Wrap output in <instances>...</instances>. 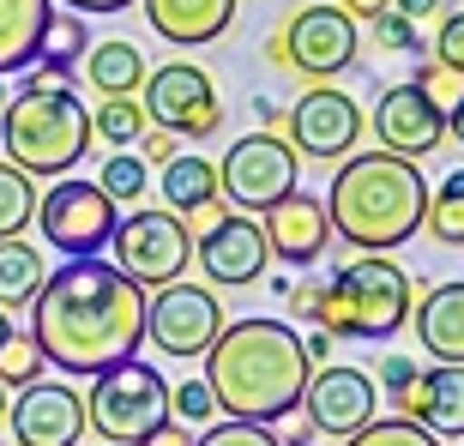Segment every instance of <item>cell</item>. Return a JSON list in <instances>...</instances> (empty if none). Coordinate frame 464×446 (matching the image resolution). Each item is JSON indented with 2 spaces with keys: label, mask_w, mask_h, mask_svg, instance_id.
I'll use <instances>...</instances> for the list:
<instances>
[{
  "label": "cell",
  "mask_w": 464,
  "mask_h": 446,
  "mask_svg": "<svg viewBox=\"0 0 464 446\" xmlns=\"http://www.w3.org/2000/svg\"><path fill=\"white\" fill-rule=\"evenodd\" d=\"M31 338L61 374H109L145 344V290L109 259H67L31 302Z\"/></svg>",
  "instance_id": "obj_1"
},
{
  "label": "cell",
  "mask_w": 464,
  "mask_h": 446,
  "mask_svg": "<svg viewBox=\"0 0 464 446\" xmlns=\"http://www.w3.org/2000/svg\"><path fill=\"white\" fill-rule=\"evenodd\" d=\"M308 380H314V362L302 350V332H290V320H272V314L224 326L218 344L206 350V386L229 422L272 429V422L295 416Z\"/></svg>",
  "instance_id": "obj_2"
},
{
  "label": "cell",
  "mask_w": 464,
  "mask_h": 446,
  "mask_svg": "<svg viewBox=\"0 0 464 446\" xmlns=\"http://www.w3.org/2000/svg\"><path fill=\"white\" fill-rule=\"evenodd\" d=\"M326 218L356 254H392L429 218V181L416 163L386 151L344 157L326 193Z\"/></svg>",
  "instance_id": "obj_3"
},
{
  "label": "cell",
  "mask_w": 464,
  "mask_h": 446,
  "mask_svg": "<svg viewBox=\"0 0 464 446\" xmlns=\"http://www.w3.org/2000/svg\"><path fill=\"white\" fill-rule=\"evenodd\" d=\"M0 139L18 175H43V181H67L91 151V109L79 103L72 85H49V79H24L18 97H6L0 115Z\"/></svg>",
  "instance_id": "obj_4"
},
{
  "label": "cell",
  "mask_w": 464,
  "mask_h": 446,
  "mask_svg": "<svg viewBox=\"0 0 464 446\" xmlns=\"http://www.w3.org/2000/svg\"><path fill=\"white\" fill-rule=\"evenodd\" d=\"M416 308V284L392 254H356L350 266L326 277L320 308L308 314L320 332L332 338H362V344H386Z\"/></svg>",
  "instance_id": "obj_5"
},
{
  "label": "cell",
  "mask_w": 464,
  "mask_h": 446,
  "mask_svg": "<svg viewBox=\"0 0 464 446\" xmlns=\"http://www.w3.org/2000/svg\"><path fill=\"white\" fill-rule=\"evenodd\" d=\"M169 422V380L151 362H121L91 380L85 393V429H97L109 446H145V434Z\"/></svg>",
  "instance_id": "obj_6"
},
{
  "label": "cell",
  "mask_w": 464,
  "mask_h": 446,
  "mask_svg": "<svg viewBox=\"0 0 464 446\" xmlns=\"http://www.w3.org/2000/svg\"><path fill=\"white\" fill-rule=\"evenodd\" d=\"M356 18L344 13V6H302L295 18H284L272 31V43H266V54H272V67L284 73H308L314 85H326V79H338L344 67H356Z\"/></svg>",
  "instance_id": "obj_7"
},
{
  "label": "cell",
  "mask_w": 464,
  "mask_h": 446,
  "mask_svg": "<svg viewBox=\"0 0 464 446\" xmlns=\"http://www.w3.org/2000/svg\"><path fill=\"white\" fill-rule=\"evenodd\" d=\"M109 266L115 272H127L139 284V290H163V284H181V272H188L193 259V236L188 223L175 218V211H133V218L115 223V236H109Z\"/></svg>",
  "instance_id": "obj_8"
},
{
  "label": "cell",
  "mask_w": 464,
  "mask_h": 446,
  "mask_svg": "<svg viewBox=\"0 0 464 446\" xmlns=\"http://www.w3.org/2000/svg\"><path fill=\"white\" fill-rule=\"evenodd\" d=\"M115 223H121V211L109 206V193L97 181H79V175L54 181L36 199V229H43V241L54 254H67V259H97V247H109V236H115Z\"/></svg>",
  "instance_id": "obj_9"
},
{
  "label": "cell",
  "mask_w": 464,
  "mask_h": 446,
  "mask_svg": "<svg viewBox=\"0 0 464 446\" xmlns=\"http://www.w3.org/2000/svg\"><path fill=\"white\" fill-rule=\"evenodd\" d=\"M295 170H302V157L290 151V139L247 133V139H236L224 151V163H218V193L241 211H272L277 199L295 193Z\"/></svg>",
  "instance_id": "obj_10"
},
{
  "label": "cell",
  "mask_w": 464,
  "mask_h": 446,
  "mask_svg": "<svg viewBox=\"0 0 464 446\" xmlns=\"http://www.w3.org/2000/svg\"><path fill=\"white\" fill-rule=\"evenodd\" d=\"M145 121L163 127L175 139H211L224 127V103H218V85H211L206 67L193 61H163L157 73H145Z\"/></svg>",
  "instance_id": "obj_11"
},
{
  "label": "cell",
  "mask_w": 464,
  "mask_h": 446,
  "mask_svg": "<svg viewBox=\"0 0 464 446\" xmlns=\"http://www.w3.org/2000/svg\"><path fill=\"white\" fill-rule=\"evenodd\" d=\"M224 302L206 290V284H163V290L145 302V338L163 350V356H206L218 332H224Z\"/></svg>",
  "instance_id": "obj_12"
},
{
  "label": "cell",
  "mask_w": 464,
  "mask_h": 446,
  "mask_svg": "<svg viewBox=\"0 0 464 446\" xmlns=\"http://www.w3.org/2000/svg\"><path fill=\"white\" fill-rule=\"evenodd\" d=\"M380 398H374V374H362V368H344V362H326V368H314L308 393H302V416H308L314 434H326V441H350L374 422Z\"/></svg>",
  "instance_id": "obj_13"
},
{
  "label": "cell",
  "mask_w": 464,
  "mask_h": 446,
  "mask_svg": "<svg viewBox=\"0 0 464 446\" xmlns=\"http://www.w3.org/2000/svg\"><path fill=\"white\" fill-rule=\"evenodd\" d=\"M368 127H374V139H380L386 157L416 163V157L440 151V139H447V109L434 103L422 85H386L380 103H374V115H368Z\"/></svg>",
  "instance_id": "obj_14"
},
{
  "label": "cell",
  "mask_w": 464,
  "mask_h": 446,
  "mask_svg": "<svg viewBox=\"0 0 464 446\" xmlns=\"http://www.w3.org/2000/svg\"><path fill=\"white\" fill-rule=\"evenodd\" d=\"M18 446H79L85 441V393H72L67 380H31L6 404Z\"/></svg>",
  "instance_id": "obj_15"
},
{
  "label": "cell",
  "mask_w": 464,
  "mask_h": 446,
  "mask_svg": "<svg viewBox=\"0 0 464 446\" xmlns=\"http://www.w3.org/2000/svg\"><path fill=\"white\" fill-rule=\"evenodd\" d=\"M284 127H290V151L295 157H350L362 139V109L350 103L338 85H314L302 91V103L284 115Z\"/></svg>",
  "instance_id": "obj_16"
},
{
  "label": "cell",
  "mask_w": 464,
  "mask_h": 446,
  "mask_svg": "<svg viewBox=\"0 0 464 446\" xmlns=\"http://www.w3.org/2000/svg\"><path fill=\"white\" fill-rule=\"evenodd\" d=\"M193 254H199V272H206L211 284L241 290V284H259V277H266L272 247H266V229H259L247 211H224V218L199 236V247H193Z\"/></svg>",
  "instance_id": "obj_17"
},
{
  "label": "cell",
  "mask_w": 464,
  "mask_h": 446,
  "mask_svg": "<svg viewBox=\"0 0 464 446\" xmlns=\"http://www.w3.org/2000/svg\"><path fill=\"white\" fill-rule=\"evenodd\" d=\"M259 229H266L272 259H284V266H314V259L326 254V241H332L326 199H314V193H302V188H295L290 199H277Z\"/></svg>",
  "instance_id": "obj_18"
},
{
  "label": "cell",
  "mask_w": 464,
  "mask_h": 446,
  "mask_svg": "<svg viewBox=\"0 0 464 446\" xmlns=\"http://www.w3.org/2000/svg\"><path fill=\"white\" fill-rule=\"evenodd\" d=\"M416 320V344L429 350L434 368H464V277L429 284L422 302L411 308Z\"/></svg>",
  "instance_id": "obj_19"
},
{
  "label": "cell",
  "mask_w": 464,
  "mask_h": 446,
  "mask_svg": "<svg viewBox=\"0 0 464 446\" xmlns=\"http://www.w3.org/2000/svg\"><path fill=\"white\" fill-rule=\"evenodd\" d=\"M404 422L416 429H429L434 441H459L464 434V368H434L422 362V380H416V393L404 398Z\"/></svg>",
  "instance_id": "obj_20"
},
{
  "label": "cell",
  "mask_w": 464,
  "mask_h": 446,
  "mask_svg": "<svg viewBox=\"0 0 464 446\" xmlns=\"http://www.w3.org/2000/svg\"><path fill=\"white\" fill-rule=\"evenodd\" d=\"M151 31L175 49H206L236 24V0H145Z\"/></svg>",
  "instance_id": "obj_21"
},
{
  "label": "cell",
  "mask_w": 464,
  "mask_h": 446,
  "mask_svg": "<svg viewBox=\"0 0 464 446\" xmlns=\"http://www.w3.org/2000/svg\"><path fill=\"white\" fill-rule=\"evenodd\" d=\"M157 193H163V211H175L181 223H193L206 206L224 199V193H218V163H211V157H193V151L169 157L163 175H157Z\"/></svg>",
  "instance_id": "obj_22"
},
{
  "label": "cell",
  "mask_w": 464,
  "mask_h": 446,
  "mask_svg": "<svg viewBox=\"0 0 464 446\" xmlns=\"http://www.w3.org/2000/svg\"><path fill=\"white\" fill-rule=\"evenodd\" d=\"M49 18V0H0V79L18 67H36Z\"/></svg>",
  "instance_id": "obj_23"
},
{
  "label": "cell",
  "mask_w": 464,
  "mask_h": 446,
  "mask_svg": "<svg viewBox=\"0 0 464 446\" xmlns=\"http://www.w3.org/2000/svg\"><path fill=\"white\" fill-rule=\"evenodd\" d=\"M85 79L97 85V97H133L145 85V54L127 43V36H109V43H91L85 49Z\"/></svg>",
  "instance_id": "obj_24"
},
{
  "label": "cell",
  "mask_w": 464,
  "mask_h": 446,
  "mask_svg": "<svg viewBox=\"0 0 464 446\" xmlns=\"http://www.w3.org/2000/svg\"><path fill=\"white\" fill-rule=\"evenodd\" d=\"M43 284H49V266H43V254H36L31 241L24 236L0 241V314L31 308Z\"/></svg>",
  "instance_id": "obj_25"
},
{
  "label": "cell",
  "mask_w": 464,
  "mask_h": 446,
  "mask_svg": "<svg viewBox=\"0 0 464 446\" xmlns=\"http://www.w3.org/2000/svg\"><path fill=\"white\" fill-rule=\"evenodd\" d=\"M91 49V31L79 13H54L49 31H43V49H36V79H49V85H67V73L85 61Z\"/></svg>",
  "instance_id": "obj_26"
},
{
  "label": "cell",
  "mask_w": 464,
  "mask_h": 446,
  "mask_svg": "<svg viewBox=\"0 0 464 446\" xmlns=\"http://www.w3.org/2000/svg\"><path fill=\"white\" fill-rule=\"evenodd\" d=\"M145 109L133 103V97H103V103L91 109V139H103V145H115V151H127V145H139L145 139Z\"/></svg>",
  "instance_id": "obj_27"
},
{
  "label": "cell",
  "mask_w": 464,
  "mask_h": 446,
  "mask_svg": "<svg viewBox=\"0 0 464 446\" xmlns=\"http://www.w3.org/2000/svg\"><path fill=\"white\" fill-rule=\"evenodd\" d=\"M422 229H429V236L440 241V247H464V170H452L447 181L434 188Z\"/></svg>",
  "instance_id": "obj_28"
},
{
  "label": "cell",
  "mask_w": 464,
  "mask_h": 446,
  "mask_svg": "<svg viewBox=\"0 0 464 446\" xmlns=\"http://www.w3.org/2000/svg\"><path fill=\"white\" fill-rule=\"evenodd\" d=\"M31 223H36V188H31V175H18L13 163H0V241L24 236Z\"/></svg>",
  "instance_id": "obj_29"
},
{
  "label": "cell",
  "mask_w": 464,
  "mask_h": 446,
  "mask_svg": "<svg viewBox=\"0 0 464 446\" xmlns=\"http://www.w3.org/2000/svg\"><path fill=\"white\" fill-rule=\"evenodd\" d=\"M97 188L109 193V206H145V188H151V175H145V163L139 157H103V170H97Z\"/></svg>",
  "instance_id": "obj_30"
},
{
  "label": "cell",
  "mask_w": 464,
  "mask_h": 446,
  "mask_svg": "<svg viewBox=\"0 0 464 446\" xmlns=\"http://www.w3.org/2000/svg\"><path fill=\"white\" fill-rule=\"evenodd\" d=\"M31 380H43V350L31 332H13L0 350V386H31Z\"/></svg>",
  "instance_id": "obj_31"
},
{
  "label": "cell",
  "mask_w": 464,
  "mask_h": 446,
  "mask_svg": "<svg viewBox=\"0 0 464 446\" xmlns=\"http://www.w3.org/2000/svg\"><path fill=\"white\" fill-rule=\"evenodd\" d=\"M344 446H440L429 429H416V422H404V416H374L362 434H350Z\"/></svg>",
  "instance_id": "obj_32"
},
{
  "label": "cell",
  "mask_w": 464,
  "mask_h": 446,
  "mask_svg": "<svg viewBox=\"0 0 464 446\" xmlns=\"http://www.w3.org/2000/svg\"><path fill=\"white\" fill-rule=\"evenodd\" d=\"M169 416L181 422V429L211 422V416H218V398H211L206 380H181V386H169Z\"/></svg>",
  "instance_id": "obj_33"
},
{
  "label": "cell",
  "mask_w": 464,
  "mask_h": 446,
  "mask_svg": "<svg viewBox=\"0 0 464 446\" xmlns=\"http://www.w3.org/2000/svg\"><path fill=\"white\" fill-rule=\"evenodd\" d=\"M416 380H422V362L416 356H380V380H374V393H386V404H398L404 411V398L416 393Z\"/></svg>",
  "instance_id": "obj_34"
},
{
  "label": "cell",
  "mask_w": 464,
  "mask_h": 446,
  "mask_svg": "<svg viewBox=\"0 0 464 446\" xmlns=\"http://www.w3.org/2000/svg\"><path fill=\"white\" fill-rule=\"evenodd\" d=\"M193 446H284V441H277L272 429H259V422H229L224 416V422H211Z\"/></svg>",
  "instance_id": "obj_35"
},
{
  "label": "cell",
  "mask_w": 464,
  "mask_h": 446,
  "mask_svg": "<svg viewBox=\"0 0 464 446\" xmlns=\"http://www.w3.org/2000/svg\"><path fill=\"white\" fill-rule=\"evenodd\" d=\"M374 43H380V54H422V36H416V24L404 13H380Z\"/></svg>",
  "instance_id": "obj_36"
},
{
  "label": "cell",
  "mask_w": 464,
  "mask_h": 446,
  "mask_svg": "<svg viewBox=\"0 0 464 446\" xmlns=\"http://www.w3.org/2000/svg\"><path fill=\"white\" fill-rule=\"evenodd\" d=\"M434 61L464 79V13H447V18H440V31H434Z\"/></svg>",
  "instance_id": "obj_37"
},
{
  "label": "cell",
  "mask_w": 464,
  "mask_h": 446,
  "mask_svg": "<svg viewBox=\"0 0 464 446\" xmlns=\"http://www.w3.org/2000/svg\"><path fill=\"white\" fill-rule=\"evenodd\" d=\"M169 157H181V139L163 133V127H145V157L139 163H169Z\"/></svg>",
  "instance_id": "obj_38"
},
{
  "label": "cell",
  "mask_w": 464,
  "mask_h": 446,
  "mask_svg": "<svg viewBox=\"0 0 464 446\" xmlns=\"http://www.w3.org/2000/svg\"><path fill=\"white\" fill-rule=\"evenodd\" d=\"M302 350H308V362H314V368H326V362H332V350H338V338H332V332H320V326H314L308 338H302Z\"/></svg>",
  "instance_id": "obj_39"
},
{
  "label": "cell",
  "mask_w": 464,
  "mask_h": 446,
  "mask_svg": "<svg viewBox=\"0 0 464 446\" xmlns=\"http://www.w3.org/2000/svg\"><path fill=\"white\" fill-rule=\"evenodd\" d=\"M145 446H193V434L181 429V422H163V429L145 434Z\"/></svg>",
  "instance_id": "obj_40"
},
{
  "label": "cell",
  "mask_w": 464,
  "mask_h": 446,
  "mask_svg": "<svg viewBox=\"0 0 464 446\" xmlns=\"http://www.w3.org/2000/svg\"><path fill=\"white\" fill-rule=\"evenodd\" d=\"M61 6H67V13H127V6H133V0H61Z\"/></svg>",
  "instance_id": "obj_41"
},
{
  "label": "cell",
  "mask_w": 464,
  "mask_h": 446,
  "mask_svg": "<svg viewBox=\"0 0 464 446\" xmlns=\"http://www.w3.org/2000/svg\"><path fill=\"white\" fill-rule=\"evenodd\" d=\"M392 13H404L411 24H422V18H434V13H440V0H392Z\"/></svg>",
  "instance_id": "obj_42"
},
{
  "label": "cell",
  "mask_w": 464,
  "mask_h": 446,
  "mask_svg": "<svg viewBox=\"0 0 464 446\" xmlns=\"http://www.w3.org/2000/svg\"><path fill=\"white\" fill-rule=\"evenodd\" d=\"M350 18H380V13H392V0H338Z\"/></svg>",
  "instance_id": "obj_43"
},
{
  "label": "cell",
  "mask_w": 464,
  "mask_h": 446,
  "mask_svg": "<svg viewBox=\"0 0 464 446\" xmlns=\"http://www.w3.org/2000/svg\"><path fill=\"white\" fill-rule=\"evenodd\" d=\"M320 441V434L308 429V416H302V422H290V434H284V446H314Z\"/></svg>",
  "instance_id": "obj_44"
},
{
  "label": "cell",
  "mask_w": 464,
  "mask_h": 446,
  "mask_svg": "<svg viewBox=\"0 0 464 446\" xmlns=\"http://www.w3.org/2000/svg\"><path fill=\"white\" fill-rule=\"evenodd\" d=\"M447 133H452V139H459V145H464V91H459V103L447 109Z\"/></svg>",
  "instance_id": "obj_45"
},
{
  "label": "cell",
  "mask_w": 464,
  "mask_h": 446,
  "mask_svg": "<svg viewBox=\"0 0 464 446\" xmlns=\"http://www.w3.org/2000/svg\"><path fill=\"white\" fill-rule=\"evenodd\" d=\"M259 121H266V133H272V127H284V109H277V103H266V97H259Z\"/></svg>",
  "instance_id": "obj_46"
},
{
  "label": "cell",
  "mask_w": 464,
  "mask_h": 446,
  "mask_svg": "<svg viewBox=\"0 0 464 446\" xmlns=\"http://www.w3.org/2000/svg\"><path fill=\"white\" fill-rule=\"evenodd\" d=\"M6 338H13V314H0V350H6Z\"/></svg>",
  "instance_id": "obj_47"
},
{
  "label": "cell",
  "mask_w": 464,
  "mask_h": 446,
  "mask_svg": "<svg viewBox=\"0 0 464 446\" xmlns=\"http://www.w3.org/2000/svg\"><path fill=\"white\" fill-rule=\"evenodd\" d=\"M6 404H13V398H6V386H0V416H6Z\"/></svg>",
  "instance_id": "obj_48"
},
{
  "label": "cell",
  "mask_w": 464,
  "mask_h": 446,
  "mask_svg": "<svg viewBox=\"0 0 464 446\" xmlns=\"http://www.w3.org/2000/svg\"><path fill=\"white\" fill-rule=\"evenodd\" d=\"M0 109H6V97H0Z\"/></svg>",
  "instance_id": "obj_49"
},
{
  "label": "cell",
  "mask_w": 464,
  "mask_h": 446,
  "mask_svg": "<svg viewBox=\"0 0 464 446\" xmlns=\"http://www.w3.org/2000/svg\"><path fill=\"white\" fill-rule=\"evenodd\" d=\"M103 446H109V441H103Z\"/></svg>",
  "instance_id": "obj_50"
}]
</instances>
